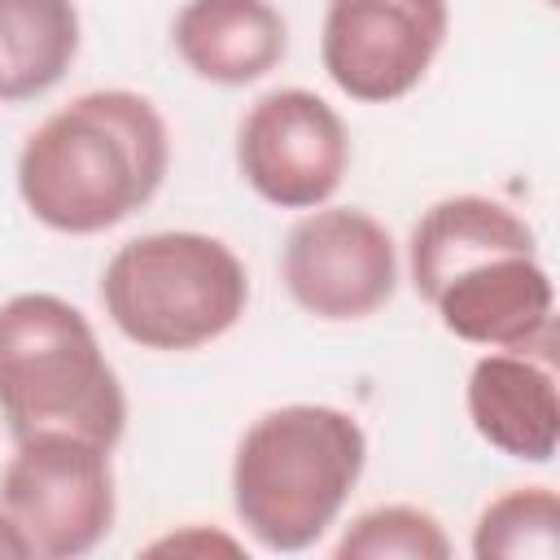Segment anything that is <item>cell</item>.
Returning a JSON list of instances; mask_svg holds the SVG:
<instances>
[{
    "label": "cell",
    "instance_id": "6da1fadb",
    "mask_svg": "<svg viewBox=\"0 0 560 560\" xmlns=\"http://www.w3.org/2000/svg\"><path fill=\"white\" fill-rule=\"evenodd\" d=\"M407 267L446 332L551 363L556 293L534 228L512 206L481 192L433 201L411 228Z\"/></svg>",
    "mask_w": 560,
    "mask_h": 560
},
{
    "label": "cell",
    "instance_id": "7a4b0ae2",
    "mask_svg": "<svg viewBox=\"0 0 560 560\" xmlns=\"http://www.w3.org/2000/svg\"><path fill=\"white\" fill-rule=\"evenodd\" d=\"M171 166V136L149 96L96 88L48 114L18 153L26 210L66 236H96L144 210Z\"/></svg>",
    "mask_w": 560,
    "mask_h": 560
},
{
    "label": "cell",
    "instance_id": "3957f363",
    "mask_svg": "<svg viewBox=\"0 0 560 560\" xmlns=\"http://www.w3.org/2000/svg\"><path fill=\"white\" fill-rule=\"evenodd\" d=\"M368 464L363 424L324 402L262 411L236 442L232 508L267 551L315 547Z\"/></svg>",
    "mask_w": 560,
    "mask_h": 560
},
{
    "label": "cell",
    "instance_id": "277c9868",
    "mask_svg": "<svg viewBox=\"0 0 560 560\" xmlns=\"http://www.w3.org/2000/svg\"><path fill=\"white\" fill-rule=\"evenodd\" d=\"M0 420L13 442L74 433L109 451L127 429L122 385L88 315L57 293L0 302Z\"/></svg>",
    "mask_w": 560,
    "mask_h": 560
},
{
    "label": "cell",
    "instance_id": "5b68a950",
    "mask_svg": "<svg viewBox=\"0 0 560 560\" xmlns=\"http://www.w3.org/2000/svg\"><path fill=\"white\" fill-rule=\"evenodd\" d=\"M114 328L144 350H201L249 306L245 262L206 232H149L114 249L101 276Z\"/></svg>",
    "mask_w": 560,
    "mask_h": 560
},
{
    "label": "cell",
    "instance_id": "8992f818",
    "mask_svg": "<svg viewBox=\"0 0 560 560\" xmlns=\"http://www.w3.org/2000/svg\"><path fill=\"white\" fill-rule=\"evenodd\" d=\"M0 508L22 529L31 560H74L114 529L109 446L74 433L18 438L0 472Z\"/></svg>",
    "mask_w": 560,
    "mask_h": 560
},
{
    "label": "cell",
    "instance_id": "52a82bcc",
    "mask_svg": "<svg viewBox=\"0 0 560 560\" xmlns=\"http://www.w3.org/2000/svg\"><path fill=\"white\" fill-rule=\"evenodd\" d=\"M236 166L262 201L280 210H315L346 179L350 136L324 96L306 88H276L241 118Z\"/></svg>",
    "mask_w": 560,
    "mask_h": 560
},
{
    "label": "cell",
    "instance_id": "ba28073f",
    "mask_svg": "<svg viewBox=\"0 0 560 560\" xmlns=\"http://www.w3.org/2000/svg\"><path fill=\"white\" fill-rule=\"evenodd\" d=\"M446 26V0H328L319 57L350 101L389 105L420 88Z\"/></svg>",
    "mask_w": 560,
    "mask_h": 560
},
{
    "label": "cell",
    "instance_id": "9c48e42d",
    "mask_svg": "<svg viewBox=\"0 0 560 560\" xmlns=\"http://www.w3.org/2000/svg\"><path fill=\"white\" fill-rule=\"evenodd\" d=\"M280 271L289 298L328 324L363 319L398 289V254L385 223L354 206H315L298 219L289 228Z\"/></svg>",
    "mask_w": 560,
    "mask_h": 560
},
{
    "label": "cell",
    "instance_id": "30bf717a",
    "mask_svg": "<svg viewBox=\"0 0 560 560\" xmlns=\"http://www.w3.org/2000/svg\"><path fill=\"white\" fill-rule=\"evenodd\" d=\"M468 420L508 459L547 464L560 446V394L556 372L538 354L490 350L468 372Z\"/></svg>",
    "mask_w": 560,
    "mask_h": 560
},
{
    "label": "cell",
    "instance_id": "8fae6325",
    "mask_svg": "<svg viewBox=\"0 0 560 560\" xmlns=\"http://www.w3.org/2000/svg\"><path fill=\"white\" fill-rule=\"evenodd\" d=\"M171 39L179 61L219 88H245L271 74L289 52V26L271 0H188Z\"/></svg>",
    "mask_w": 560,
    "mask_h": 560
},
{
    "label": "cell",
    "instance_id": "7c38bea8",
    "mask_svg": "<svg viewBox=\"0 0 560 560\" xmlns=\"http://www.w3.org/2000/svg\"><path fill=\"white\" fill-rule=\"evenodd\" d=\"M79 57L74 0H0V96L31 101Z\"/></svg>",
    "mask_w": 560,
    "mask_h": 560
},
{
    "label": "cell",
    "instance_id": "4fadbf2b",
    "mask_svg": "<svg viewBox=\"0 0 560 560\" xmlns=\"http://www.w3.org/2000/svg\"><path fill=\"white\" fill-rule=\"evenodd\" d=\"M560 499L551 486H516L481 508L472 525L477 560H556Z\"/></svg>",
    "mask_w": 560,
    "mask_h": 560
},
{
    "label": "cell",
    "instance_id": "5bb4252c",
    "mask_svg": "<svg viewBox=\"0 0 560 560\" xmlns=\"http://www.w3.org/2000/svg\"><path fill=\"white\" fill-rule=\"evenodd\" d=\"M332 556L337 560H446L451 538L433 512L411 503H381L346 525Z\"/></svg>",
    "mask_w": 560,
    "mask_h": 560
},
{
    "label": "cell",
    "instance_id": "9a60e30c",
    "mask_svg": "<svg viewBox=\"0 0 560 560\" xmlns=\"http://www.w3.org/2000/svg\"><path fill=\"white\" fill-rule=\"evenodd\" d=\"M149 556H162V551H192V556H206V551H223V556H241V542L236 538H228V534H214V529H201V525H188V529H179V534H166V538H158V542H149L144 547Z\"/></svg>",
    "mask_w": 560,
    "mask_h": 560
},
{
    "label": "cell",
    "instance_id": "2e32d148",
    "mask_svg": "<svg viewBox=\"0 0 560 560\" xmlns=\"http://www.w3.org/2000/svg\"><path fill=\"white\" fill-rule=\"evenodd\" d=\"M0 560H31V547H26L22 529L9 521L4 508H0Z\"/></svg>",
    "mask_w": 560,
    "mask_h": 560
},
{
    "label": "cell",
    "instance_id": "e0dca14e",
    "mask_svg": "<svg viewBox=\"0 0 560 560\" xmlns=\"http://www.w3.org/2000/svg\"><path fill=\"white\" fill-rule=\"evenodd\" d=\"M0 101H4V96H0Z\"/></svg>",
    "mask_w": 560,
    "mask_h": 560
}]
</instances>
